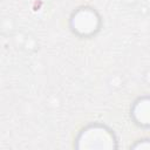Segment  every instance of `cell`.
I'll list each match as a JSON object with an SVG mask.
<instances>
[{
	"label": "cell",
	"instance_id": "1",
	"mask_svg": "<svg viewBox=\"0 0 150 150\" xmlns=\"http://www.w3.org/2000/svg\"><path fill=\"white\" fill-rule=\"evenodd\" d=\"M77 149H116L117 139L114 131L102 123H90L84 127L75 139Z\"/></svg>",
	"mask_w": 150,
	"mask_h": 150
},
{
	"label": "cell",
	"instance_id": "2",
	"mask_svg": "<svg viewBox=\"0 0 150 150\" xmlns=\"http://www.w3.org/2000/svg\"><path fill=\"white\" fill-rule=\"evenodd\" d=\"M69 23L74 34L80 38H90L100 30L101 18L94 8L82 6L74 11Z\"/></svg>",
	"mask_w": 150,
	"mask_h": 150
},
{
	"label": "cell",
	"instance_id": "3",
	"mask_svg": "<svg viewBox=\"0 0 150 150\" xmlns=\"http://www.w3.org/2000/svg\"><path fill=\"white\" fill-rule=\"evenodd\" d=\"M150 108H149V97L142 96L138 97L132 107H131V117L134 120V122L143 128H148L149 123H150Z\"/></svg>",
	"mask_w": 150,
	"mask_h": 150
},
{
	"label": "cell",
	"instance_id": "4",
	"mask_svg": "<svg viewBox=\"0 0 150 150\" xmlns=\"http://www.w3.org/2000/svg\"><path fill=\"white\" fill-rule=\"evenodd\" d=\"M14 41L18 47L26 52H34L38 49L39 43L34 35L25 32H16L14 34Z\"/></svg>",
	"mask_w": 150,
	"mask_h": 150
},
{
	"label": "cell",
	"instance_id": "5",
	"mask_svg": "<svg viewBox=\"0 0 150 150\" xmlns=\"http://www.w3.org/2000/svg\"><path fill=\"white\" fill-rule=\"evenodd\" d=\"M0 29L4 34L12 35L15 30V21L12 18H4L0 21Z\"/></svg>",
	"mask_w": 150,
	"mask_h": 150
},
{
	"label": "cell",
	"instance_id": "6",
	"mask_svg": "<svg viewBox=\"0 0 150 150\" xmlns=\"http://www.w3.org/2000/svg\"><path fill=\"white\" fill-rule=\"evenodd\" d=\"M130 148L131 149H136V150H149L150 149V142H149L148 138L138 139V141H136V143L130 145Z\"/></svg>",
	"mask_w": 150,
	"mask_h": 150
},
{
	"label": "cell",
	"instance_id": "7",
	"mask_svg": "<svg viewBox=\"0 0 150 150\" xmlns=\"http://www.w3.org/2000/svg\"><path fill=\"white\" fill-rule=\"evenodd\" d=\"M121 1H122V4H123L124 6H127V7H134V6H136V5L138 4L139 0H121Z\"/></svg>",
	"mask_w": 150,
	"mask_h": 150
}]
</instances>
